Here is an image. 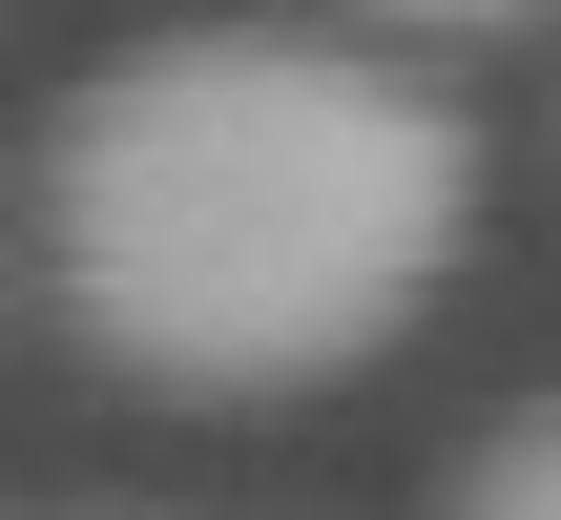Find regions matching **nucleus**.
I'll use <instances>...</instances> for the list:
<instances>
[{
	"label": "nucleus",
	"instance_id": "1",
	"mask_svg": "<svg viewBox=\"0 0 561 520\" xmlns=\"http://www.w3.org/2000/svg\"><path fill=\"white\" fill-rule=\"evenodd\" d=\"M62 313L146 396H312L354 375L479 229V125L396 42L208 21L62 104Z\"/></svg>",
	"mask_w": 561,
	"mask_h": 520
},
{
	"label": "nucleus",
	"instance_id": "3",
	"mask_svg": "<svg viewBox=\"0 0 561 520\" xmlns=\"http://www.w3.org/2000/svg\"><path fill=\"white\" fill-rule=\"evenodd\" d=\"M375 42H500V21H541V0H354Z\"/></svg>",
	"mask_w": 561,
	"mask_h": 520
},
{
	"label": "nucleus",
	"instance_id": "2",
	"mask_svg": "<svg viewBox=\"0 0 561 520\" xmlns=\"http://www.w3.org/2000/svg\"><path fill=\"white\" fill-rule=\"evenodd\" d=\"M458 520H561V396L479 438V479H458Z\"/></svg>",
	"mask_w": 561,
	"mask_h": 520
}]
</instances>
